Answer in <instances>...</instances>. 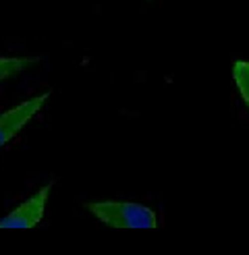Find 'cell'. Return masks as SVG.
<instances>
[{"label":"cell","instance_id":"cell-1","mask_svg":"<svg viewBox=\"0 0 249 255\" xmlns=\"http://www.w3.org/2000/svg\"><path fill=\"white\" fill-rule=\"evenodd\" d=\"M90 212L96 220L110 228H156L158 216L152 208L135 201H119V199H104V201H90Z\"/></svg>","mask_w":249,"mask_h":255},{"label":"cell","instance_id":"cell-2","mask_svg":"<svg viewBox=\"0 0 249 255\" xmlns=\"http://www.w3.org/2000/svg\"><path fill=\"white\" fill-rule=\"evenodd\" d=\"M48 98H50V92L33 96V98L25 100V102H21V104L12 106V108H8V110H4L2 114H0V147L10 143L12 139L27 127V123L42 110V106L46 104Z\"/></svg>","mask_w":249,"mask_h":255},{"label":"cell","instance_id":"cell-3","mask_svg":"<svg viewBox=\"0 0 249 255\" xmlns=\"http://www.w3.org/2000/svg\"><path fill=\"white\" fill-rule=\"evenodd\" d=\"M50 189H52V183L44 185L35 195L25 199L19 208L8 212L4 218H0V228H33V226H37L44 218Z\"/></svg>","mask_w":249,"mask_h":255},{"label":"cell","instance_id":"cell-4","mask_svg":"<svg viewBox=\"0 0 249 255\" xmlns=\"http://www.w3.org/2000/svg\"><path fill=\"white\" fill-rule=\"evenodd\" d=\"M33 65H37L35 56H0V83L17 77Z\"/></svg>","mask_w":249,"mask_h":255},{"label":"cell","instance_id":"cell-5","mask_svg":"<svg viewBox=\"0 0 249 255\" xmlns=\"http://www.w3.org/2000/svg\"><path fill=\"white\" fill-rule=\"evenodd\" d=\"M233 81L241 94V100L249 108V62L247 60H235L233 62Z\"/></svg>","mask_w":249,"mask_h":255}]
</instances>
